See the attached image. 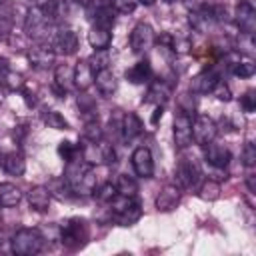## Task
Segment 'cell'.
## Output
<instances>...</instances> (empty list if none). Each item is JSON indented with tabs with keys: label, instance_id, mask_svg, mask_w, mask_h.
Listing matches in <instances>:
<instances>
[{
	"label": "cell",
	"instance_id": "obj_33",
	"mask_svg": "<svg viewBox=\"0 0 256 256\" xmlns=\"http://www.w3.org/2000/svg\"><path fill=\"white\" fill-rule=\"evenodd\" d=\"M230 70H232V74H234V76L250 78V76H254L256 66H254V62H252V60H234V62L230 64Z\"/></svg>",
	"mask_w": 256,
	"mask_h": 256
},
{
	"label": "cell",
	"instance_id": "obj_42",
	"mask_svg": "<svg viewBox=\"0 0 256 256\" xmlns=\"http://www.w3.org/2000/svg\"><path fill=\"white\" fill-rule=\"evenodd\" d=\"M162 112H164V106H156L154 108V114H152V124L158 122V118H162Z\"/></svg>",
	"mask_w": 256,
	"mask_h": 256
},
{
	"label": "cell",
	"instance_id": "obj_37",
	"mask_svg": "<svg viewBox=\"0 0 256 256\" xmlns=\"http://www.w3.org/2000/svg\"><path fill=\"white\" fill-rule=\"evenodd\" d=\"M218 196H220V184H218L216 180H206V182L200 186V198H202V200L212 202V200H216Z\"/></svg>",
	"mask_w": 256,
	"mask_h": 256
},
{
	"label": "cell",
	"instance_id": "obj_21",
	"mask_svg": "<svg viewBox=\"0 0 256 256\" xmlns=\"http://www.w3.org/2000/svg\"><path fill=\"white\" fill-rule=\"evenodd\" d=\"M74 70V86L78 90H88L94 84V70L88 60H78Z\"/></svg>",
	"mask_w": 256,
	"mask_h": 256
},
{
	"label": "cell",
	"instance_id": "obj_29",
	"mask_svg": "<svg viewBox=\"0 0 256 256\" xmlns=\"http://www.w3.org/2000/svg\"><path fill=\"white\" fill-rule=\"evenodd\" d=\"M12 26H14V12H12V6H10V4H4V2L0 0V40H4V38L10 36Z\"/></svg>",
	"mask_w": 256,
	"mask_h": 256
},
{
	"label": "cell",
	"instance_id": "obj_4",
	"mask_svg": "<svg viewBox=\"0 0 256 256\" xmlns=\"http://www.w3.org/2000/svg\"><path fill=\"white\" fill-rule=\"evenodd\" d=\"M110 214L120 226H132L142 218V208H140V202L134 196L118 194L110 202Z\"/></svg>",
	"mask_w": 256,
	"mask_h": 256
},
{
	"label": "cell",
	"instance_id": "obj_30",
	"mask_svg": "<svg viewBox=\"0 0 256 256\" xmlns=\"http://www.w3.org/2000/svg\"><path fill=\"white\" fill-rule=\"evenodd\" d=\"M102 126L98 124V116H90L84 120V130H82V136L88 140V142H98L102 140Z\"/></svg>",
	"mask_w": 256,
	"mask_h": 256
},
{
	"label": "cell",
	"instance_id": "obj_46",
	"mask_svg": "<svg viewBox=\"0 0 256 256\" xmlns=\"http://www.w3.org/2000/svg\"><path fill=\"white\" fill-rule=\"evenodd\" d=\"M2 238H4V234H2V230H0V244H2Z\"/></svg>",
	"mask_w": 256,
	"mask_h": 256
},
{
	"label": "cell",
	"instance_id": "obj_28",
	"mask_svg": "<svg viewBox=\"0 0 256 256\" xmlns=\"http://www.w3.org/2000/svg\"><path fill=\"white\" fill-rule=\"evenodd\" d=\"M146 96H148L146 102H152V104H156V106H164L166 100L170 98V88H168L162 80H158V82H154V84L148 88V94H146Z\"/></svg>",
	"mask_w": 256,
	"mask_h": 256
},
{
	"label": "cell",
	"instance_id": "obj_5",
	"mask_svg": "<svg viewBox=\"0 0 256 256\" xmlns=\"http://www.w3.org/2000/svg\"><path fill=\"white\" fill-rule=\"evenodd\" d=\"M10 248L16 256H34L44 248V236L36 228H20L12 236Z\"/></svg>",
	"mask_w": 256,
	"mask_h": 256
},
{
	"label": "cell",
	"instance_id": "obj_35",
	"mask_svg": "<svg viewBox=\"0 0 256 256\" xmlns=\"http://www.w3.org/2000/svg\"><path fill=\"white\" fill-rule=\"evenodd\" d=\"M94 196H96L98 202H102V204H110V202L118 196V190H116L114 184L106 182V184H102V186H98V188L94 190Z\"/></svg>",
	"mask_w": 256,
	"mask_h": 256
},
{
	"label": "cell",
	"instance_id": "obj_25",
	"mask_svg": "<svg viewBox=\"0 0 256 256\" xmlns=\"http://www.w3.org/2000/svg\"><path fill=\"white\" fill-rule=\"evenodd\" d=\"M0 82L2 86H6L8 90H20L24 86V78L22 74L14 72L6 60H0Z\"/></svg>",
	"mask_w": 256,
	"mask_h": 256
},
{
	"label": "cell",
	"instance_id": "obj_43",
	"mask_svg": "<svg viewBox=\"0 0 256 256\" xmlns=\"http://www.w3.org/2000/svg\"><path fill=\"white\" fill-rule=\"evenodd\" d=\"M32 2H34V6H40V8H42V6H46V4H50V2H54V0H32Z\"/></svg>",
	"mask_w": 256,
	"mask_h": 256
},
{
	"label": "cell",
	"instance_id": "obj_39",
	"mask_svg": "<svg viewBox=\"0 0 256 256\" xmlns=\"http://www.w3.org/2000/svg\"><path fill=\"white\" fill-rule=\"evenodd\" d=\"M242 160H244V166H246V168H254V166H256V148H254L252 142H246V144H244Z\"/></svg>",
	"mask_w": 256,
	"mask_h": 256
},
{
	"label": "cell",
	"instance_id": "obj_13",
	"mask_svg": "<svg viewBox=\"0 0 256 256\" xmlns=\"http://www.w3.org/2000/svg\"><path fill=\"white\" fill-rule=\"evenodd\" d=\"M130 162H132V168H134L136 176L152 178V174H154V158H152L150 148H146V146L134 148V152L130 156Z\"/></svg>",
	"mask_w": 256,
	"mask_h": 256
},
{
	"label": "cell",
	"instance_id": "obj_3",
	"mask_svg": "<svg viewBox=\"0 0 256 256\" xmlns=\"http://www.w3.org/2000/svg\"><path fill=\"white\" fill-rule=\"evenodd\" d=\"M90 238V228L84 218H68L60 226V240L66 250H80Z\"/></svg>",
	"mask_w": 256,
	"mask_h": 256
},
{
	"label": "cell",
	"instance_id": "obj_6",
	"mask_svg": "<svg viewBox=\"0 0 256 256\" xmlns=\"http://www.w3.org/2000/svg\"><path fill=\"white\" fill-rule=\"evenodd\" d=\"M86 14H88V20L92 22V26H104V28L114 26L116 10L112 8L110 0H90L86 4Z\"/></svg>",
	"mask_w": 256,
	"mask_h": 256
},
{
	"label": "cell",
	"instance_id": "obj_11",
	"mask_svg": "<svg viewBox=\"0 0 256 256\" xmlns=\"http://www.w3.org/2000/svg\"><path fill=\"white\" fill-rule=\"evenodd\" d=\"M200 180V166L194 158H180L176 164V182L180 188H192Z\"/></svg>",
	"mask_w": 256,
	"mask_h": 256
},
{
	"label": "cell",
	"instance_id": "obj_26",
	"mask_svg": "<svg viewBox=\"0 0 256 256\" xmlns=\"http://www.w3.org/2000/svg\"><path fill=\"white\" fill-rule=\"evenodd\" d=\"M22 200V190L12 182H0V206L12 208Z\"/></svg>",
	"mask_w": 256,
	"mask_h": 256
},
{
	"label": "cell",
	"instance_id": "obj_7",
	"mask_svg": "<svg viewBox=\"0 0 256 256\" xmlns=\"http://www.w3.org/2000/svg\"><path fill=\"white\" fill-rule=\"evenodd\" d=\"M156 42L154 30L146 22H138L130 32V48L134 54H146Z\"/></svg>",
	"mask_w": 256,
	"mask_h": 256
},
{
	"label": "cell",
	"instance_id": "obj_44",
	"mask_svg": "<svg viewBox=\"0 0 256 256\" xmlns=\"http://www.w3.org/2000/svg\"><path fill=\"white\" fill-rule=\"evenodd\" d=\"M138 2H142V4H154L156 0H138Z\"/></svg>",
	"mask_w": 256,
	"mask_h": 256
},
{
	"label": "cell",
	"instance_id": "obj_10",
	"mask_svg": "<svg viewBox=\"0 0 256 256\" xmlns=\"http://www.w3.org/2000/svg\"><path fill=\"white\" fill-rule=\"evenodd\" d=\"M174 146L178 150H184L192 144V116L186 112H178L174 118Z\"/></svg>",
	"mask_w": 256,
	"mask_h": 256
},
{
	"label": "cell",
	"instance_id": "obj_27",
	"mask_svg": "<svg viewBox=\"0 0 256 256\" xmlns=\"http://www.w3.org/2000/svg\"><path fill=\"white\" fill-rule=\"evenodd\" d=\"M140 134H142V122H140V118L134 112L124 114L122 116V140L130 142V140H134Z\"/></svg>",
	"mask_w": 256,
	"mask_h": 256
},
{
	"label": "cell",
	"instance_id": "obj_40",
	"mask_svg": "<svg viewBox=\"0 0 256 256\" xmlns=\"http://www.w3.org/2000/svg\"><path fill=\"white\" fill-rule=\"evenodd\" d=\"M240 106L244 108V112H254L256 110V92L254 90H248L242 98H240Z\"/></svg>",
	"mask_w": 256,
	"mask_h": 256
},
{
	"label": "cell",
	"instance_id": "obj_38",
	"mask_svg": "<svg viewBox=\"0 0 256 256\" xmlns=\"http://www.w3.org/2000/svg\"><path fill=\"white\" fill-rule=\"evenodd\" d=\"M110 4L118 14H132L140 2L138 0H110Z\"/></svg>",
	"mask_w": 256,
	"mask_h": 256
},
{
	"label": "cell",
	"instance_id": "obj_32",
	"mask_svg": "<svg viewBox=\"0 0 256 256\" xmlns=\"http://www.w3.org/2000/svg\"><path fill=\"white\" fill-rule=\"evenodd\" d=\"M58 154H60L66 162H72V160L82 158V146L72 144L70 140H62V142L58 144Z\"/></svg>",
	"mask_w": 256,
	"mask_h": 256
},
{
	"label": "cell",
	"instance_id": "obj_47",
	"mask_svg": "<svg viewBox=\"0 0 256 256\" xmlns=\"http://www.w3.org/2000/svg\"><path fill=\"white\" fill-rule=\"evenodd\" d=\"M162 2H168L170 4V2H176V0H162Z\"/></svg>",
	"mask_w": 256,
	"mask_h": 256
},
{
	"label": "cell",
	"instance_id": "obj_17",
	"mask_svg": "<svg viewBox=\"0 0 256 256\" xmlns=\"http://www.w3.org/2000/svg\"><path fill=\"white\" fill-rule=\"evenodd\" d=\"M204 158H206V162H208L210 166H214V168H218V170H224V168L230 164L232 154H230V150H228L226 146L214 144V140H212V142L206 144Z\"/></svg>",
	"mask_w": 256,
	"mask_h": 256
},
{
	"label": "cell",
	"instance_id": "obj_15",
	"mask_svg": "<svg viewBox=\"0 0 256 256\" xmlns=\"http://www.w3.org/2000/svg\"><path fill=\"white\" fill-rule=\"evenodd\" d=\"M220 82V74L214 68H206L202 72H198L192 80H190V90L194 94H208L214 90V86Z\"/></svg>",
	"mask_w": 256,
	"mask_h": 256
},
{
	"label": "cell",
	"instance_id": "obj_36",
	"mask_svg": "<svg viewBox=\"0 0 256 256\" xmlns=\"http://www.w3.org/2000/svg\"><path fill=\"white\" fill-rule=\"evenodd\" d=\"M88 62H90V66H92L94 72H98V70H102V68H108V64H110L108 48H104V50H96V52L88 58Z\"/></svg>",
	"mask_w": 256,
	"mask_h": 256
},
{
	"label": "cell",
	"instance_id": "obj_41",
	"mask_svg": "<svg viewBox=\"0 0 256 256\" xmlns=\"http://www.w3.org/2000/svg\"><path fill=\"white\" fill-rule=\"evenodd\" d=\"M212 94H214V96H216L220 102H230V98H232V94H230V88H228L224 82H218V84L214 86Z\"/></svg>",
	"mask_w": 256,
	"mask_h": 256
},
{
	"label": "cell",
	"instance_id": "obj_8",
	"mask_svg": "<svg viewBox=\"0 0 256 256\" xmlns=\"http://www.w3.org/2000/svg\"><path fill=\"white\" fill-rule=\"evenodd\" d=\"M216 134H218V126L210 116L200 114L192 120V140L196 144L206 146L208 142H212L216 138Z\"/></svg>",
	"mask_w": 256,
	"mask_h": 256
},
{
	"label": "cell",
	"instance_id": "obj_31",
	"mask_svg": "<svg viewBox=\"0 0 256 256\" xmlns=\"http://www.w3.org/2000/svg\"><path fill=\"white\" fill-rule=\"evenodd\" d=\"M114 186H116L118 194H122V196H136V192H138V182L128 174H118Z\"/></svg>",
	"mask_w": 256,
	"mask_h": 256
},
{
	"label": "cell",
	"instance_id": "obj_2",
	"mask_svg": "<svg viewBox=\"0 0 256 256\" xmlns=\"http://www.w3.org/2000/svg\"><path fill=\"white\" fill-rule=\"evenodd\" d=\"M52 28H54V22L52 18L40 8V6H32L28 12H26V18H24V32L30 40L34 42H46L50 36H52Z\"/></svg>",
	"mask_w": 256,
	"mask_h": 256
},
{
	"label": "cell",
	"instance_id": "obj_22",
	"mask_svg": "<svg viewBox=\"0 0 256 256\" xmlns=\"http://www.w3.org/2000/svg\"><path fill=\"white\" fill-rule=\"evenodd\" d=\"M94 84L102 96H112L118 88V80L110 68H102V70L94 72Z\"/></svg>",
	"mask_w": 256,
	"mask_h": 256
},
{
	"label": "cell",
	"instance_id": "obj_9",
	"mask_svg": "<svg viewBox=\"0 0 256 256\" xmlns=\"http://www.w3.org/2000/svg\"><path fill=\"white\" fill-rule=\"evenodd\" d=\"M234 22L240 28L242 34H254L256 32V8L250 0H240L236 4V12H234Z\"/></svg>",
	"mask_w": 256,
	"mask_h": 256
},
{
	"label": "cell",
	"instance_id": "obj_14",
	"mask_svg": "<svg viewBox=\"0 0 256 256\" xmlns=\"http://www.w3.org/2000/svg\"><path fill=\"white\" fill-rule=\"evenodd\" d=\"M180 198H182V188L178 184H166L158 194H156V208L160 212H170L174 210L178 204H180Z\"/></svg>",
	"mask_w": 256,
	"mask_h": 256
},
{
	"label": "cell",
	"instance_id": "obj_20",
	"mask_svg": "<svg viewBox=\"0 0 256 256\" xmlns=\"http://www.w3.org/2000/svg\"><path fill=\"white\" fill-rule=\"evenodd\" d=\"M0 166L12 174V176H22L24 170H26V162H24V156L16 150H10V152H2L0 154Z\"/></svg>",
	"mask_w": 256,
	"mask_h": 256
},
{
	"label": "cell",
	"instance_id": "obj_16",
	"mask_svg": "<svg viewBox=\"0 0 256 256\" xmlns=\"http://www.w3.org/2000/svg\"><path fill=\"white\" fill-rule=\"evenodd\" d=\"M54 58H56V52L52 50L50 44H44V42H38V46L30 48L28 52V60L34 68L38 70H44V68H50L54 64Z\"/></svg>",
	"mask_w": 256,
	"mask_h": 256
},
{
	"label": "cell",
	"instance_id": "obj_24",
	"mask_svg": "<svg viewBox=\"0 0 256 256\" xmlns=\"http://www.w3.org/2000/svg\"><path fill=\"white\" fill-rule=\"evenodd\" d=\"M150 78H152V66L148 60H140L126 70V80L132 84H144V82H150Z\"/></svg>",
	"mask_w": 256,
	"mask_h": 256
},
{
	"label": "cell",
	"instance_id": "obj_12",
	"mask_svg": "<svg viewBox=\"0 0 256 256\" xmlns=\"http://www.w3.org/2000/svg\"><path fill=\"white\" fill-rule=\"evenodd\" d=\"M52 50L62 56H70L78 50V36L72 28H60L52 36Z\"/></svg>",
	"mask_w": 256,
	"mask_h": 256
},
{
	"label": "cell",
	"instance_id": "obj_45",
	"mask_svg": "<svg viewBox=\"0 0 256 256\" xmlns=\"http://www.w3.org/2000/svg\"><path fill=\"white\" fill-rule=\"evenodd\" d=\"M74 2H78V4H84V6H86V4L90 2V0H74Z\"/></svg>",
	"mask_w": 256,
	"mask_h": 256
},
{
	"label": "cell",
	"instance_id": "obj_18",
	"mask_svg": "<svg viewBox=\"0 0 256 256\" xmlns=\"http://www.w3.org/2000/svg\"><path fill=\"white\" fill-rule=\"evenodd\" d=\"M72 86H74V70L68 64H58L54 68V90L62 98Z\"/></svg>",
	"mask_w": 256,
	"mask_h": 256
},
{
	"label": "cell",
	"instance_id": "obj_1",
	"mask_svg": "<svg viewBox=\"0 0 256 256\" xmlns=\"http://www.w3.org/2000/svg\"><path fill=\"white\" fill-rule=\"evenodd\" d=\"M66 186L76 194H90L94 192V176H92V164L78 158L72 162H66L64 172Z\"/></svg>",
	"mask_w": 256,
	"mask_h": 256
},
{
	"label": "cell",
	"instance_id": "obj_34",
	"mask_svg": "<svg viewBox=\"0 0 256 256\" xmlns=\"http://www.w3.org/2000/svg\"><path fill=\"white\" fill-rule=\"evenodd\" d=\"M44 122L50 126V128H54V130H68L70 128V124H68V120L60 114V112H56V110H48V112H44Z\"/></svg>",
	"mask_w": 256,
	"mask_h": 256
},
{
	"label": "cell",
	"instance_id": "obj_19",
	"mask_svg": "<svg viewBox=\"0 0 256 256\" xmlns=\"http://www.w3.org/2000/svg\"><path fill=\"white\" fill-rule=\"evenodd\" d=\"M50 200H52V192L46 186H32L28 190V204L36 212H46L50 208Z\"/></svg>",
	"mask_w": 256,
	"mask_h": 256
},
{
	"label": "cell",
	"instance_id": "obj_23",
	"mask_svg": "<svg viewBox=\"0 0 256 256\" xmlns=\"http://www.w3.org/2000/svg\"><path fill=\"white\" fill-rule=\"evenodd\" d=\"M112 42V28H104V26H92L88 32V44L94 50H104L108 48Z\"/></svg>",
	"mask_w": 256,
	"mask_h": 256
}]
</instances>
